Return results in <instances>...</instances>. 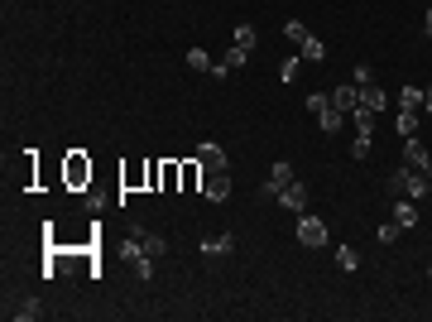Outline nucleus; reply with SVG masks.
<instances>
[{
    "instance_id": "20e7f679",
    "label": "nucleus",
    "mask_w": 432,
    "mask_h": 322,
    "mask_svg": "<svg viewBox=\"0 0 432 322\" xmlns=\"http://www.w3.org/2000/svg\"><path fill=\"white\" fill-rule=\"evenodd\" d=\"M298 245H307V250H317V245H326V221L312 212L298 216Z\"/></svg>"
},
{
    "instance_id": "aec40b11",
    "label": "nucleus",
    "mask_w": 432,
    "mask_h": 322,
    "mask_svg": "<svg viewBox=\"0 0 432 322\" xmlns=\"http://www.w3.org/2000/svg\"><path fill=\"white\" fill-rule=\"evenodd\" d=\"M418 116H423V111H399V116H394V125H399V135H418Z\"/></svg>"
},
{
    "instance_id": "6e6552de",
    "label": "nucleus",
    "mask_w": 432,
    "mask_h": 322,
    "mask_svg": "<svg viewBox=\"0 0 432 322\" xmlns=\"http://www.w3.org/2000/svg\"><path fill=\"white\" fill-rule=\"evenodd\" d=\"M279 207H288V212L303 216V212H307V183H298V178H293L288 188L279 192Z\"/></svg>"
},
{
    "instance_id": "39448f33",
    "label": "nucleus",
    "mask_w": 432,
    "mask_h": 322,
    "mask_svg": "<svg viewBox=\"0 0 432 322\" xmlns=\"http://www.w3.org/2000/svg\"><path fill=\"white\" fill-rule=\"evenodd\" d=\"M404 163H408V168H418V173H428V178H432V154H428V144H423L418 135H408V140H404Z\"/></svg>"
},
{
    "instance_id": "7ed1b4c3",
    "label": "nucleus",
    "mask_w": 432,
    "mask_h": 322,
    "mask_svg": "<svg viewBox=\"0 0 432 322\" xmlns=\"http://www.w3.org/2000/svg\"><path fill=\"white\" fill-rule=\"evenodd\" d=\"M120 255H125V265L135 269L139 279H154V265H159V260H149V255H144V245H139V236H135V231L125 236V245H120Z\"/></svg>"
},
{
    "instance_id": "f257e3e1",
    "label": "nucleus",
    "mask_w": 432,
    "mask_h": 322,
    "mask_svg": "<svg viewBox=\"0 0 432 322\" xmlns=\"http://www.w3.org/2000/svg\"><path fill=\"white\" fill-rule=\"evenodd\" d=\"M389 197H413V202H423V197H432V178L418 173V168H408V163H399V168L389 173Z\"/></svg>"
},
{
    "instance_id": "4be33fe9",
    "label": "nucleus",
    "mask_w": 432,
    "mask_h": 322,
    "mask_svg": "<svg viewBox=\"0 0 432 322\" xmlns=\"http://www.w3.org/2000/svg\"><path fill=\"white\" fill-rule=\"evenodd\" d=\"M370 149H375V135H355L351 159H355V163H365V159H370Z\"/></svg>"
},
{
    "instance_id": "ddd939ff",
    "label": "nucleus",
    "mask_w": 432,
    "mask_h": 322,
    "mask_svg": "<svg viewBox=\"0 0 432 322\" xmlns=\"http://www.w3.org/2000/svg\"><path fill=\"white\" fill-rule=\"evenodd\" d=\"M10 318L15 322H39L44 318V303H39V298H20V303L10 308Z\"/></svg>"
},
{
    "instance_id": "2eb2a0df",
    "label": "nucleus",
    "mask_w": 432,
    "mask_h": 322,
    "mask_svg": "<svg viewBox=\"0 0 432 322\" xmlns=\"http://www.w3.org/2000/svg\"><path fill=\"white\" fill-rule=\"evenodd\" d=\"M298 58H303V63H322V58H326V44H322V39H312V34H307V39L298 44Z\"/></svg>"
},
{
    "instance_id": "a878e982",
    "label": "nucleus",
    "mask_w": 432,
    "mask_h": 322,
    "mask_svg": "<svg viewBox=\"0 0 432 322\" xmlns=\"http://www.w3.org/2000/svg\"><path fill=\"white\" fill-rule=\"evenodd\" d=\"M298 68H303V58H288V63L279 68V82H293V78H298Z\"/></svg>"
},
{
    "instance_id": "423d86ee",
    "label": "nucleus",
    "mask_w": 432,
    "mask_h": 322,
    "mask_svg": "<svg viewBox=\"0 0 432 322\" xmlns=\"http://www.w3.org/2000/svg\"><path fill=\"white\" fill-rule=\"evenodd\" d=\"M293 178H298V173H293V163H284V159H279V163H274V168H269V183H265V188H260V192H265V197H279V192L288 188Z\"/></svg>"
},
{
    "instance_id": "f03ea898",
    "label": "nucleus",
    "mask_w": 432,
    "mask_h": 322,
    "mask_svg": "<svg viewBox=\"0 0 432 322\" xmlns=\"http://www.w3.org/2000/svg\"><path fill=\"white\" fill-rule=\"evenodd\" d=\"M307 111L317 116V125H322L326 135H336V130H341V120H346V111L331 106V92H312V97H307Z\"/></svg>"
},
{
    "instance_id": "9b49d317",
    "label": "nucleus",
    "mask_w": 432,
    "mask_h": 322,
    "mask_svg": "<svg viewBox=\"0 0 432 322\" xmlns=\"http://www.w3.org/2000/svg\"><path fill=\"white\" fill-rule=\"evenodd\" d=\"M202 197H207V202H226V197H231V178H226V173H207Z\"/></svg>"
},
{
    "instance_id": "0eeeda50",
    "label": "nucleus",
    "mask_w": 432,
    "mask_h": 322,
    "mask_svg": "<svg viewBox=\"0 0 432 322\" xmlns=\"http://www.w3.org/2000/svg\"><path fill=\"white\" fill-rule=\"evenodd\" d=\"M197 163H202V173H226V149L207 140V144L197 149Z\"/></svg>"
},
{
    "instance_id": "6ab92c4d",
    "label": "nucleus",
    "mask_w": 432,
    "mask_h": 322,
    "mask_svg": "<svg viewBox=\"0 0 432 322\" xmlns=\"http://www.w3.org/2000/svg\"><path fill=\"white\" fill-rule=\"evenodd\" d=\"M351 116H355V135H375V116H379V111H365V106H355Z\"/></svg>"
},
{
    "instance_id": "bb28decb",
    "label": "nucleus",
    "mask_w": 432,
    "mask_h": 322,
    "mask_svg": "<svg viewBox=\"0 0 432 322\" xmlns=\"http://www.w3.org/2000/svg\"><path fill=\"white\" fill-rule=\"evenodd\" d=\"M423 111L432 116V87H423Z\"/></svg>"
},
{
    "instance_id": "412c9836",
    "label": "nucleus",
    "mask_w": 432,
    "mask_h": 322,
    "mask_svg": "<svg viewBox=\"0 0 432 322\" xmlns=\"http://www.w3.org/2000/svg\"><path fill=\"white\" fill-rule=\"evenodd\" d=\"M336 265L346 269V274H355V269H360V255H355V245H336Z\"/></svg>"
},
{
    "instance_id": "a211bd4d",
    "label": "nucleus",
    "mask_w": 432,
    "mask_h": 322,
    "mask_svg": "<svg viewBox=\"0 0 432 322\" xmlns=\"http://www.w3.org/2000/svg\"><path fill=\"white\" fill-rule=\"evenodd\" d=\"M231 44H236V49H245V54H250V49L260 44V34H255V25H236V34H231Z\"/></svg>"
},
{
    "instance_id": "b1692460",
    "label": "nucleus",
    "mask_w": 432,
    "mask_h": 322,
    "mask_svg": "<svg viewBox=\"0 0 432 322\" xmlns=\"http://www.w3.org/2000/svg\"><path fill=\"white\" fill-rule=\"evenodd\" d=\"M284 39H288V44H303V39H307V25H303V20H288V25H284Z\"/></svg>"
},
{
    "instance_id": "cd10ccee",
    "label": "nucleus",
    "mask_w": 432,
    "mask_h": 322,
    "mask_svg": "<svg viewBox=\"0 0 432 322\" xmlns=\"http://www.w3.org/2000/svg\"><path fill=\"white\" fill-rule=\"evenodd\" d=\"M423 29H428V34H432V10H428V15H423Z\"/></svg>"
},
{
    "instance_id": "dca6fc26",
    "label": "nucleus",
    "mask_w": 432,
    "mask_h": 322,
    "mask_svg": "<svg viewBox=\"0 0 432 322\" xmlns=\"http://www.w3.org/2000/svg\"><path fill=\"white\" fill-rule=\"evenodd\" d=\"M360 106L365 111H384V87H375V78L360 87Z\"/></svg>"
},
{
    "instance_id": "c85d7f7f",
    "label": "nucleus",
    "mask_w": 432,
    "mask_h": 322,
    "mask_svg": "<svg viewBox=\"0 0 432 322\" xmlns=\"http://www.w3.org/2000/svg\"><path fill=\"white\" fill-rule=\"evenodd\" d=\"M428 279H432V265H428Z\"/></svg>"
},
{
    "instance_id": "f8f14e48",
    "label": "nucleus",
    "mask_w": 432,
    "mask_h": 322,
    "mask_svg": "<svg viewBox=\"0 0 432 322\" xmlns=\"http://www.w3.org/2000/svg\"><path fill=\"white\" fill-rule=\"evenodd\" d=\"M413 221H418V202H413V197H394V226L408 231Z\"/></svg>"
},
{
    "instance_id": "393cba45",
    "label": "nucleus",
    "mask_w": 432,
    "mask_h": 322,
    "mask_svg": "<svg viewBox=\"0 0 432 322\" xmlns=\"http://www.w3.org/2000/svg\"><path fill=\"white\" fill-rule=\"evenodd\" d=\"M375 236H379V245H394V241H399V226H394V221H384Z\"/></svg>"
},
{
    "instance_id": "1a4fd4ad",
    "label": "nucleus",
    "mask_w": 432,
    "mask_h": 322,
    "mask_svg": "<svg viewBox=\"0 0 432 322\" xmlns=\"http://www.w3.org/2000/svg\"><path fill=\"white\" fill-rule=\"evenodd\" d=\"M231 250H236V236H231V231H221V236H207V241H202V255H207V260H226Z\"/></svg>"
},
{
    "instance_id": "5701e85b",
    "label": "nucleus",
    "mask_w": 432,
    "mask_h": 322,
    "mask_svg": "<svg viewBox=\"0 0 432 322\" xmlns=\"http://www.w3.org/2000/svg\"><path fill=\"white\" fill-rule=\"evenodd\" d=\"M188 68H192V73H212V58H207V49H192V54H188Z\"/></svg>"
},
{
    "instance_id": "9d476101",
    "label": "nucleus",
    "mask_w": 432,
    "mask_h": 322,
    "mask_svg": "<svg viewBox=\"0 0 432 322\" xmlns=\"http://www.w3.org/2000/svg\"><path fill=\"white\" fill-rule=\"evenodd\" d=\"M331 106H336V111H346V116H351V111L360 106V87H355V82H341V87L331 92Z\"/></svg>"
},
{
    "instance_id": "4468645a",
    "label": "nucleus",
    "mask_w": 432,
    "mask_h": 322,
    "mask_svg": "<svg viewBox=\"0 0 432 322\" xmlns=\"http://www.w3.org/2000/svg\"><path fill=\"white\" fill-rule=\"evenodd\" d=\"M135 236H139V245H144L149 260H163V255H168V241H163L159 231H135Z\"/></svg>"
},
{
    "instance_id": "f3484780",
    "label": "nucleus",
    "mask_w": 432,
    "mask_h": 322,
    "mask_svg": "<svg viewBox=\"0 0 432 322\" xmlns=\"http://www.w3.org/2000/svg\"><path fill=\"white\" fill-rule=\"evenodd\" d=\"M399 111H423V87H399Z\"/></svg>"
}]
</instances>
